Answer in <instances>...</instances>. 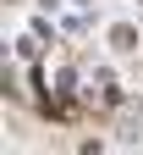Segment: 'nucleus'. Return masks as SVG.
<instances>
[{"label": "nucleus", "mask_w": 143, "mask_h": 155, "mask_svg": "<svg viewBox=\"0 0 143 155\" xmlns=\"http://www.w3.org/2000/svg\"><path fill=\"white\" fill-rule=\"evenodd\" d=\"M83 105H88V111H116V105H121V94H116V83H110V78H99V83H88Z\"/></svg>", "instance_id": "f257e3e1"}]
</instances>
